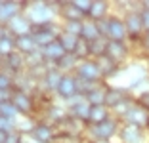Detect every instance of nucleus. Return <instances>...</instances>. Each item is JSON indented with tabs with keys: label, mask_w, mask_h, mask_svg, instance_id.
Masks as SVG:
<instances>
[{
	"label": "nucleus",
	"mask_w": 149,
	"mask_h": 143,
	"mask_svg": "<svg viewBox=\"0 0 149 143\" xmlns=\"http://www.w3.org/2000/svg\"><path fill=\"white\" fill-rule=\"evenodd\" d=\"M59 35H61V33L57 31V27L54 25V23L33 27V33H31V36L35 38V42H36L38 48H44V46H48V44L56 42V40L59 38Z\"/></svg>",
	"instance_id": "obj_1"
},
{
	"label": "nucleus",
	"mask_w": 149,
	"mask_h": 143,
	"mask_svg": "<svg viewBox=\"0 0 149 143\" xmlns=\"http://www.w3.org/2000/svg\"><path fill=\"white\" fill-rule=\"evenodd\" d=\"M27 19L33 23V27L38 25H48L52 23V12H50V4H44V2H35V4L29 6V12H27Z\"/></svg>",
	"instance_id": "obj_2"
},
{
	"label": "nucleus",
	"mask_w": 149,
	"mask_h": 143,
	"mask_svg": "<svg viewBox=\"0 0 149 143\" xmlns=\"http://www.w3.org/2000/svg\"><path fill=\"white\" fill-rule=\"evenodd\" d=\"M77 78L84 80V82H90V84H97L101 78V71L96 61H82L77 67Z\"/></svg>",
	"instance_id": "obj_3"
},
{
	"label": "nucleus",
	"mask_w": 149,
	"mask_h": 143,
	"mask_svg": "<svg viewBox=\"0 0 149 143\" xmlns=\"http://www.w3.org/2000/svg\"><path fill=\"white\" fill-rule=\"evenodd\" d=\"M12 105L17 109V113L29 115L33 111V107H35V101H33V97L27 94L25 90H13V94H12Z\"/></svg>",
	"instance_id": "obj_4"
},
{
	"label": "nucleus",
	"mask_w": 149,
	"mask_h": 143,
	"mask_svg": "<svg viewBox=\"0 0 149 143\" xmlns=\"http://www.w3.org/2000/svg\"><path fill=\"white\" fill-rule=\"evenodd\" d=\"M124 120H126V124L136 126V128H141V130H143L145 126H149V111H145L143 107H140V105L136 103L130 109V113L124 117Z\"/></svg>",
	"instance_id": "obj_5"
},
{
	"label": "nucleus",
	"mask_w": 149,
	"mask_h": 143,
	"mask_svg": "<svg viewBox=\"0 0 149 143\" xmlns=\"http://www.w3.org/2000/svg\"><path fill=\"white\" fill-rule=\"evenodd\" d=\"M117 130H118V122L113 117H109L105 122H101L97 126H92V134L101 141H109V137H113L117 134Z\"/></svg>",
	"instance_id": "obj_6"
},
{
	"label": "nucleus",
	"mask_w": 149,
	"mask_h": 143,
	"mask_svg": "<svg viewBox=\"0 0 149 143\" xmlns=\"http://www.w3.org/2000/svg\"><path fill=\"white\" fill-rule=\"evenodd\" d=\"M56 94L59 95V97H63V99H71L74 94H79V80L74 76H69V74H63L61 82H59V86H57Z\"/></svg>",
	"instance_id": "obj_7"
},
{
	"label": "nucleus",
	"mask_w": 149,
	"mask_h": 143,
	"mask_svg": "<svg viewBox=\"0 0 149 143\" xmlns=\"http://www.w3.org/2000/svg\"><path fill=\"white\" fill-rule=\"evenodd\" d=\"M8 29H10L12 35H15V38H19V36L31 35L33 33V23L29 21L25 15H17L15 19H12V21L8 23Z\"/></svg>",
	"instance_id": "obj_8"
},
{
	"label": "nucleus",
	"mask_w": 149,
	"mask_h": 143,
	"mask_svg": "<svg viewBox=\"0 0 149 143\" xmlns=\"http://www.w3.org/2000/svg\"><path fill=\"white\" fill-rule=\"evenodd\" d=\"M107 25H109V29H107V36H109L111 40L123 42L124 36L128 35L126 25H124L123 19H118V17H109V19H107Z\"/></svg>",
	"instance_id": "obj_9"
},
{
	"label": "nucleus",
	"mask_w": 149,
	"mask_h": 143,
	"mask_svg": "<svg viewBox=\"0 0 149 143\" xmlns=\"http://www.w3.org/2000/svg\"><path fill=\"white\" fill-rule=\"evenodd\" d=\"M40 52H42V56H44V61H46V63H48V61H52L54 65H56L57 61H59L67 53L65 50H63V46H61V42H59V40H56V42L48 44V46L40 48Z\"/></svg>",
	"instance_id": "obj_10"
},
{
	"label": "nucleus",
	"mask_w": 149,
	"mask_h": 143,
	"mask_svg": "<svg viewBox=\"0 0 149 143\" xmlns=\"http://www.w3.org/2000/svg\"><path fill=\"white\" fill-rule=\"evenodd\" d=\"M124 25H126V31H128V35H130L132 38H138V36L145 31L143 29V21H141V13H138V12L128 13Z\"/></svg>",
	"instance_id": "obj_11"
},
{
	"label": "nucleus",
	"mask_w": 149,
	"mask_h": 143,
	"mask_svg": "<svg viewBox=\"0 0 149 143\" xmlns=\"http://www.w3.org/2000/svg\"><path fill=\"white\" fill-rule=\"evenodd\" d=\"M27 4L21 2H2V10H0V23H10L19 15V8H25Z\"/></svg>",
	"instance_id": "obj_12"
},
{
	"label": "nucleus",
	"mask_w": 149,
	"mask_h": 143,
	"mask_svg": "<svg viewBox=\"0 0 149 143\" xmlns=\"http://www.w3.org/2000/svg\"><path fill=\"white\" fill-rule=\"evenodd\" d=\"M90 109H92V105L86 101V97H84V95H80V99L77 101V103L71 105V115H73V118H79V120H86L88 122Z\"/></svg>",
	"instance_id": "obj_13"
},
{
	"label": "nucleus",
	"mask_w": 149,
	"mask_h": 143,
	"mask_svg": "<svg viewBox=\"0 0 149 143\" xmlns=\"http://www.w3.org/2000/svg\"><path fill=\"white\" fill-rule=\"evenodd\" d=\"M15 50H17L19 53L31 56V53H35L36 50H40V48L36 46L35 38H33L31 35H27V36H19V38H15Z\"/></svg>",
	"instance_id": "obj_14"
},
{
	"label": "nucleus",
	"mask_w": 149,
	"mask_h": 143,
	"mask_svg": "<svg viewBox=\"0 0 149 143\" xmlns=\"http://www.w3.org/2000/svg\"><path fill=\"white\" fill-rule=\"evenodd\" d=\"M31 135H33V139H35V141H38V143H52L54 139H56L54 130L50 128V126H46V124L35 126V130L31 132Z\"/></svg>",
	"instance_id": "obj_15"
},
{
	"label": "nucleus",
	"mask_w": 149,
	"mask_h": 143,
	"mask_svg": "<svg viewBox=\"0 0 149 143\" xmlns=\"http://www.w3.org/2000/svg\"><path fill=\"white\" fill-rule=\"evenodd\" d=\"M120 139H123L124 143H141V139H143V132H141V128H136V126L126 124L123 130H120Z\"/></svg>",
	"instance_id": "obj_16"
},
{
	"label": "nucleus",
	"mask_w": 149,
	"mask_h": 143,
	"mask_svg": "<svg viewBox=\"0 0 149 143\" xmlns=\"http://www.w3.org/2000/svg\"><path fill=\"white\" fill-rule=\"evenodd\" d=\"M107 57H111L113 61H123L126 57V46L123 42H117V40H109L107 44Z\"/></svg>",
	"instance_id": "obj_17"
},
{
	"label": "nucleus",
	"mask_w": 149,
	"mask_h": 143,
	"mask_svg": "<svg viewBox=\"0 0 149 143\" xmlns=\"http://www.w3.org/2000/svg\"><path fill=\"white\" fill-rule=\"evenodd\" d=\"M126 97V92L120 90V88H107L105 94V107L107 109H115L120 101Z\"/></svg>",
	"instance_id": "obj_18"
},
{
	"label": "nucleus",
	"mask_w": 149,
	"mask_h": 143,
	"mask_svg": "<svg viewBox=\"0 0 149 143\" xmlns=\"http://www.w3.org/2000/svg\"><path fill=\"white\" fill-rule=\"evenodd\" d=\"M109 118V109L105 105H97V107H92L90 109V117H88V122L92 126H97L101 122H105Z\"/></svg>",
	"instance_id": "obj_19"
},
{
	"label": "nucleus",
	"mask_w": 149,
	"mask_h": 143,
	"mask_svg": "<svg viewBox=\"0 0 149 143\" xmlns=\"http://www.w3.org/2000/svg\"><path fill=\"white\" fill-rule=\"evenodd\" d=\"M96 63H97V67H100V71H101V76H113V74L117 73V69H118V63L113 61L111 57H107V56L96 59Z\"/></svg>",
	"instance_id": "obj_20"
},
{
	"label": "nucleus",
	"mask_w": 149,
	"mask_h": 143,
	"mask_svg": "<svg viewBox=\"0 0 149 143\" xmlns=\"http://www.w3.org/2000/svg\"><path fill=\"white\" fill-rule=\"evenodd\" d=\"M57 40L61 42L63 50H65L67 53H73V56H74V52H77V46H79V42H80L79 36L69 35V33H65V31H63L61 35H59V38H57Z\"/></svg>",
	"instance_id": "obj_21"
},
{
	"label": "nucleus",
	"mask_w": 149,
	"mask_h": 143,
	"mask_svg": "<svg viewBox=\"0 0 149 143\" xmlns=\"http://www.w3.org/2000/svg\"><path fill=\"white\" fill-rule=\"evenodd\" d=\"M105 94H107L105 88H94V90L88 92L84 97H86V101L92 105V107H97V105H105Z\"/></svg>",
	"instance_id": "obj_22"
},
{
	"label": "nucleus",
	"mask_w": 149,
	"mask_h": 143,
	"mask_svg": "<svg viewBox=\"0 0 149 143\" xmlns=\"http://www.w3.org/2000/svg\"><path fill=\"white\" fill-rule=\"evenodd\" d=\"M107 2H92V10H90V13H88V17L92 19L94 23L97 21H103L105 19V13H107Z\"/></svg>",
	"instance_id": "obj_23"
},
{
	"label": "nucleus",
	"mask_w": 149,
	"mask_h": 143,
	"mask_svg": "<svg viewBox=\"0 0 149 143\" xmlns=\"http://www.w3.org/2000/svg\"><path fill=\"white\" fill-rule=\"evenodd\" d=\"M107 44H109V40L103 38V36H100V38L94 40V42H90V56L97 57V59L107 56Z\"/></svg>",
	"instance_id": "obj_24"
},
{
	"label": "nucleus",
	"mask_w": 149,
	"mask_h": 143,
	"mask_svg": "<svg viewBox=\"0 0 149 143\" xmlns=\"http://www.w3.org/2000/svg\"><path fill=\"white\" fill-rule=\"evenodd\" d=\"M61 15L67 19V23L69 21H82V13L77 10V6L73 2H65L61 6Z\"/></svg>",
	"instance_id": "obj_25"
},
{
	"label": "nucleus",
	"mask_w": 149,
	"mask_h": 143,
	"mask_svg": "<svg viewBox=\"0 0 149 143\" xmlns=\"http://www.w3.org/2000/svg\"><path fill=\"white\" fill-rule=\"evenodd\" d=\"M101 36L100 29H97V23H84V29H82V36L80 38L86 40V42H94V40H97Z\"/></svg>",
	"instance_id": "obj_26"
},
{
	"label": "nucleus",
	"mask_w": 149,
	"mask_h": 143,
	"mask_svg": "<svg viewBox=\"0 0 149 143\" xmlns=\"http://www.w3.org/2000/svg\"><path fill=\"white\" fill-rule=\"evenodd\" d=\"M61 71H57V69H52L48 71V73L44 74V82H46V88L48 90H57V86H59V82H61Z\"/></svg>",
	"instance_id": "obj_27"
},
{
	"label": "nucleus",
	"mask_w": 149,
	"mask_h": 143,
	"mask_svg": "<svg viewBox=\"0 0 149 143\" xmlns=\"http://www.w3.org/2000/svg\"><path fill=\"white\" fill-rule=\"evenodd\" d=\"M6 67H8L12 73H17V71L23 67V56H21V53H15V52H13L12 56L6 57Z\"/></svg>",
	"instance_id": "obj_28"
},
{
	"label": "nucleus",
	"mask_w": 149,
	"mask_h": 143,
	"mask_svg": "<svg viewBox=\"0 0 149 143\" xmlns=\"http://www.w3.org/2000/svg\"><path fill=\"white\" fill-rule=\"evenodd\" d=\"M13 48H15V40L10 38L8 35L4 38H0V57H8L13 53Z\"/></svg>",
	"instance_id": "obj_29"
},
{
	"label": "nucleus",
	"mask_w": 149,
	"mask_h": 143,
	"mask_svg": "<svg viewBox=\"0 0 149 143\" xmlns=\"http://www.w3.org/2000/svg\"><path fill=\"white\" fill-rule=\"evenodd\" d=\"M74 63H77V57H74L73 53H65V56L56 63V69L57 71H69V69L74 67Z\"/></svg>",
	"instance_id": "obj_30"
},
{
	"label": "nucleus",
	"mask_w": 149,
	"mask_h": 143,
	"mask_svg": "<svg viewBox=\"0 0 149 143\" xmlns=\"http://www.w3.org/2000/svg\"><path fill=\"white\" fill-rule=\"evenodd\" d=\"M82 29H84V21H69V23H65V33L79 36V38L82 36Z\"/></svg>",
	"instance_id": "obj_31"
},
{
	"label": "nucleus",
	"mask_w": 149,
	"mask_h": 143,
	"mask_svg": "<svg viewBox=\"0 0 149 143\" xmlns=\"http://www.w3.org/2000/svg\"><path fill=\"white\" fill-rule=\"evenodd\" d=\"M134 105H136V103H134V101H132L130 97L126 95V97H124V99L120 101V103H118L117 107H115V111H117V115H123V117H126V115L130 113V109L134 107Z\"/></svg>",
	"instance_id": "obj_32"
},
{
	"label": "nucleus",
	"mask_w": 149,
	"mask_h": 143,
	"mask_svg": "<svg viewBox=\"0 0 149 143\" xmlns=\"http://www.w3.org/2000/svg\"><path fill=\"white\" fill-rule=\"evenodd\" d=\"M88 56H90V42L80 38L79 46H77V52H74V57H77V59H86Z\"/></svg>",
	"instance_id": "obj_33"
},
{
	"label": "nucleus",
	"mask_w": 149,
	"mask_h": 143,
	"mask_svg": "<svg viewBox=\"0 0 149 143\" xmlns=\"http://www.w3.org/2000/svg\"><path fill=\"white\" fill-rule=\"evenodd\" d=\"M0 115L6 118H15V115H17V109L12 105V101H6V103H0Z\"/></svg>",
	"instance_id": "obj_34"
},
{
	"label": "nucleus",
	"mask_w": 149,
	"mask_h": 143,
	"mask_svg": "<svg viewBox=\"0 0 149 143\" xmlns=\"http://www.w3.org/2000/svg\"><path fill=\"white\" fill-rule=\"evenodd\" d=\"M73 4L77 6V10H79L82 15H88L90 10H92V0H77V2H73Z\"/></svg>",
	"instance_id": "obj_35"
},
{
	"label": "nucleus",
	"mask_w": 149,
	"mask_h": 143,
	"mask_svg": "<svg viewBox=\"0 0 149 143\" xmlns=\"http://www.w3.org/2000/svg\"><path fill=\"white\" fill-rule=\"evenodd\" d=\"M0 130L6 132V134H12L13 132V120H10V118H6V117L0 115Z\"/></svg>",
	"instance_id": "obj_36"
},
{
	"label": "nucleus",
	"mask_w": 149,
	"mask_h": 143,
	"mask_svg": "<svg viewBox=\"0 0 149 143\" xmlns=\"http://www.w3.org/2000/svg\"><path fill=\"white\" fill-rule=\"evenodd\" d=\"M12 84H13V78L10 74L0 73V90H12Z\"/></svg>",
	"instance_id": "obj_37"
},
{
	"label": "nucleus",
	"mask_w": 149,
	"mask_h": 143,
	"mask_svg": "<svg viewBox=\"0 0 149 143\" xmlns=\"http://www.w3.org/2000/svg\"><path fill=\"white\" fill-rule=\"evenodd\" d=\"M138 105H140V107H143L145 111H149V90L141 92V94L138 95Z\"/></svg>",
	"instance_id": "obj_38"
},
{
	"label": "nucleus",
	"mask_w": 149,
	"mask_h": 143,
	"mask_svg": "<svg viewBox=\"0 0 149 143\" xmlns=\"http://www.w3.org/2000/svg\"><path fill=\"white\" fill-rule=\"evenodd\" d=\"M12 94H13V90H0V103L12 101Z\"/></svg>",
	"instance_id": "obj_39"
},
{
	"label": "nucleus",
	"mask_w": 149,
	"mask_h": 143,
	"mask_svg": "<svg viewBox=\"0 0 149 143\" xmlns=\"http://www.w3.org/2000/svg\"><path fill=\"white\" fill-rule=\"evenodd\" d=\"M6 143H21V134H19V132H12V134H8Z\"/></svg>",
	"instance_id": "obj_40"
},
{
	"label": "nucleus",
	"mask_w": 149,
	"mask_h": 143,
	"mask_svg": "<svg viewBox=\"0 0 149 143\" xmlns=\"http://www.w3.org/2000/svg\"><path fill=\"white\" fill-rule=\"evenodd\" d=\"M141 21H143V29L145 33H149V10H141Z\"/></svg>",
	"instance_id": "obj_41"
},
{
	"label": "nucleus",
	"mask_w": 149,
	"mask_h": 143,
	"mask_svg": "<svg viewBox=\"0 0 149 143\" xmlns=\"http://www.w3.org/2000/svg\"><path fill=\"white\" fill-rule=\"evenodd\" d=\"M143 48L149 52V33H145V36H143Z\"/></svg>",
	"instance_id": "obj_42"
},
{
	"label": "nucleus",
	"mask_w": 149,
	"mask_h": 143,
	"mask_svg": "<svg viewBox=\"0 0 149 143\" xmlns=\"http://www.w3.org/2000/svg\"><path fill=\"white\" fill-rule=\"evenodd\" d=\"M6 139H8V134L0 130V143H6Z\"/></svg>",
	"instance_id": "obj_43"
},
{
	"label": "nucleus",
	"mask_w": 149,
	"mask_h": 143,
	"mask_svg": "<svg viewBox=\"0 0 149 143\" xmlns=\"http://www.w3.org/2000/svg\"><path fill=\"white\" fill-rule=\"evenodd\" d=\"M4 36H6V27L0 23V38H4Z\"/></svg>",
	"instance_id": "obj_44"
},
{
	"label": "nucleus",
	"mask_w": 149,
	"mask_h": 143,
	"mask_svg": "<svg viewBox=\"0 0 149 143\" xmlns=\"http://www.w3.org/2000/svg\"><path fill=\"white\" fill-rule=\"evenodd\" d=\"M94 143H109V141H101V139H97V141H94Z\"/></svg>",
	"instance_id": "obj_45"
},
{
	"label": "nucleus",
	"mask_w": 149,
	"mask_h": 143,
	"mask_svg": "<svg viewBox=\"0 0 149 143\" xmlns=\"http://www.w3.org/2000/svg\"><path fill=\"white\" fill-rule=\"evenodd\" d=\"M0 10H2V2H0Z\"/></svg>",
	"instance_id": "obj_46"
}]
</instances>
